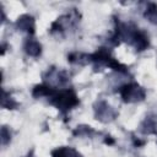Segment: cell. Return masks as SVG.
Instances as JSON below:
<instances>
[{
    "label": "cell",
    "mask_w": 157,
    "mask_h": 157,
    "mask_svg": "<svg viewBox=\"0 0 157 157\" xmlns=\"http://www.w3.org/2000/svg\"><path fill=\"white\" fill-rule=\"evenodd\" d=\"M50 98H53L52 104H54L58 109L63 112L71 109L78 103V98L72 90H63V91L55 92L54 96H52Z\"/></svg>",
    "instance_id": "obj_1"
},
{
    "label": "cell",
    "mask_w": 157,
    "mask_h": 157,
    "mask_svg": "<svg viewBox=\"0 0 157 157\" xmlns=\"http://www.w3.org/2000/svg\"><path fill=\"white\" fill-rule=\"evenodd\" d=\"M124 102L131 103V102H137L142 101L145 98V91L137 85V83H128L120 87L119 90Z\"/></svg>",
    "instance_id": "obj_2"
},
{
    "label": "cell",
    "mask_w": 157,
    "mask_h": 157,
    "mask_svg": "<svg viewBox=\"0 0 157 157\" xmlns=\"http://www.w3.org/2000/svg\"><path fill=\"white\" fill-rule=\"evenodd\" d=\"M17 26L21 31H27L29 33L34 32V20L29 15H23L17 20Z\"/></svg>",
    "instance_id": "obj_3"
},
{
    "label": "cell",
    "mask_w": 157,
    "mask_h": 157,
    "mask_svg": "<svg viewBox=\"0 0 157 157\" xmlns=\"http://www.w3.org/2000/svg\"><path fill=\"white\" fill-rule=\"evenodd\" d=\"M25 52L31 56H38L40 54V44L37 40L28 38L25 43Z\"/></svg>",
    "instance_id": "obj_4"
},
{
    "label": "cell",
    "mask_w": 157,
    "mask_h": 157,
    "mask_svg": "<svg viewBox=\"0 0 157 157\" xmlns=\"http://www.w3.org/2000/svg\"><path fill=\"white\" fill-rule=\"evenodd\" d=\"M53 157H81V155L71 147H60L52 152Z\"/></svg>",
    "instance_id": "obj_5"
},
{
    "label": "cell",
    "mask_w": 157,
    "mask_h": 157,
    "mask_svg": "<svg viewBox=\"0 0 157 157\" xmlns=\"http://www.w3.org/2000/svg\"><path fill=\"white\" fill-rule=\"evenodd\" d=\"M145 17L153 25H157V5L156 4H148L146 11H145Z\"/></svg>",
    "instance_id": "obj_6"
},
{
    "label": "cell",
    "mask_w": 157,
    "mask_h": 157,
    "mask_svg": "<svg viewBox=\"0 0 157 157\" xmlns=\"http://www.w3.org/2000/svg\"><path fill=\"white\" fill-rule=\"evenodd\" d=\"M9 137H10V134L7 135V129H6V126H2V129H1V141H2L4 145L7 142Z\"/></svg>",
    "instance_id": "obj_7"
}]
</instances>
